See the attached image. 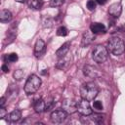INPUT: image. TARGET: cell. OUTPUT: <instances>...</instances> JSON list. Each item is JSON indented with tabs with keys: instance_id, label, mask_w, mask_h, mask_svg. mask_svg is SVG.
I'll use <instances>...</instances> for the list:
<instances>
[{
	"instance_id": "6da1fadb",
	"label": "cell",
	"mask_w": 125,
	"mask_h": 125,
	"mask_svg": "<svg viewBox=\"0 0 125 125\" xmlns=\"http://www.w3.org/2000/svg\"><path fill=\"white\" fill-rule=\"evenodd\" d=\"M99 94V87L94 82H86L80 88V96L87 101H93Z\"/></svg>"
},
{
	"instance_id": "7a4b0ae2",
	"label": "cell",
	"mask_w": 125,
	"mask_h": 125,
	"mask_svg": "<svg viewBox=\"0 0 125 125\" xmlns=\"http://www.w3.org/2000/svg\"><path fill=\"white\" fill-rule=\"evenodd\" d=\"M107 51L114 56L122 55L125 52V43L120 37H111L107 41Z\"/></svg>"
},
{
	"instance_id": "3957f363",
	"label": "cell",
	"mask_w": 125,
	"mask_h": 125,
	"mask_svg": "<svg viewBox=\"0 0 125 125\" xmlns=\"http://www.w3.org/2000/svg\"><path fill=\"white\" fill-rule=\"evenodd\" d=\"M41 83H42L41 78L38 77L36 74L29 75L26 82H25V85H24V92L27 95H31V94L36 93L38 91V89L40 88Z\"/></svg>"
},
{
	"instance_id": "277c9868",
	"label": "cell",
	"mask_w": 125,
	"mask_h": 125,
	"mask_svg": "<svg viewBox=\"0 0 125 125\" xmlns=\"http://www.w3.org/2000/svg\"><path fill=\"white\" fill-rule=\"evenodd\" d=\"M92 58L96 62H99V63L104 62L108 58L107 48L101 44L96 45L92 51Z\"/></svg>"
},
{
	"instance_id": "5b68a950",
	"label": "cell",
	"mask_w": 125,
	"mask_h": 125,
	"mask_svg": "<svg viewBox=\"0 0 125 125\" xmlns=\"http://www.w3.org/2000/svg\"><path fill=\"white\" fill-rule=\"evenodd\" d=\"M77 111L84 116L91 115L93 112V109L89 104V101H87L85 99H81L80 101H78L77 102Z\"/></svg>"
},
{
	"instance_id": "8992f818",
	"label": "cell",
	"mask_w": 125,
	"mask_h": 125,
	"mask_svg": "<svg viewBox=\"0 0 125 125\" xmlns=\"http://www.w3.org/2000/svg\"><path fill=\"white\" fill-rule=\"evenodd\" d=\"M62 108L67 112V114H72L77 111V102L71 99H64L62 102Z\"/></svg>"
},
{
	"instance_id": "52a82bcc",
	"label": "cell",
	"mask_w": 125,
	"mask_h": 125,
	"mask_svg": "<svg viewBox=\"0 0 125 125\" xmlns=\"http://www.w3.org/2000/svg\"><path fill=\"white\" fill-rule=\"evenodd\" d=\"M67 117V112H65L62 108V109H57L54 110L51 113V121L55 124H60L62 123Z\"/></svg>"
},
{
	"instance_id": "ba28073f",
	"label": "cell",
	"mask_w": 125,
	"mask_h": 125,
	"mask_svg": "<svg viewBox=\"0 0 125 125\" xmlns=\"http://www.w3.org/2000/svg\"><path fill=\"white\" fill-rule=\"evenodd\" d=\"M82 71H83V74H84L85 76L89 77V78H94V79H96V78H98L99 76H101L100 70H99L97 67H95V66H93V65H90V64L84 65Z\"/></svg>"
},
{
	"instance_id": "9c48e42d",
	"label": "cell",
	"mask_w": 125,
	"mask_h": 125,
	"mask_svg": "<svg viewBox=\"0 0 125 125\" xmlns=\"http://www.w3.org/2000/svg\"><path fill=\"white\" fill-rule=\"evenodd\" d=\"M121 13H122V5L120 2L112 3L108 8V14L115 19H118L121 16Z\"/></svg>"
},
{
	"instance_id": "30bf717a",
	"label": "cell",
	"mask_w": 125,
	"mask_h": 125,
	"mask_svg": "<svg viewBox=\"0 0 125 125\" xmlns=\"http://www.w3.org/2000/svg\"><path fill=\"white\" fill-rule=\"evenodd\" d=\"M45 48H46L45 42L42 39H37L36 43L34 45V55H35V57H37V58L41 57L45 52Z\"/></svg>"
},
{
	"instance_id": "8fae6325",
	"label": "cell",
	"mask_w": 125,
	"mask_h": 125,
	"mask_svg": "<svg viewBox=\"0 0 125 125\" xmlns=\"http://www.w3.org/2000/svg\"><path fill=\"white\" fill-rule=\"evenodd\" d=\"M95 40V35L94 33L91 31H86L83 36H82V41H81V47H86L88 45H90L93 41Z\"/></svg>"
},
{
	"instance_id": "7c38bea8",
	"label": "cell",
	"mask_w": 125,
	"mask_h": 125,
	"mask_svg": "<svg viewBox=\"0 0 125 125\" xmlns=\"http://www.w3.org/2000/svg\"><path fill=\"white\" fill-rule=\"evenodd\" d=\"M69 48H70V42L67 41V42L63 43V44L56 51V56H57L59 59L64 57V56H66L67 53H68V51H69Z\"/></svg>"
},
{
	"instance_id": "4fadbf2b",
	"label": "cell",
	"mask_w": 125,
	"mask_h": 125,
	"mask_svg": "<svg viewBox=\"0 0 125 125\" xmlns=\"http://www.w3.org/2000/svg\"><path fill=\"white\" fill-rule=\"evenodd\" d=\"M90 29L94 34H99V33L105 32V26L101 22H93L90 25Z\"/></svg>"
},
{
	"instance_id": "5bb4252c",
	"label": "cell",
	"mask_w": 125,
	"mask_h": 125,
	"mask_svg": "<svg viewBox=\"0 0 125 125\" xmlns=\"http://www.w3.org/2000/svg\"><path fill=\"white\" fill-rule=\"evenodd\" d=\"M33 108L36 112L41 113L43 111H46V104L45 101L42 99H38L33 103Z\"/></svg>"
},
{
	"instance_id": "9a60e30c",
	"label": "cell",
	"mask_w": 125,
	"mask_h": 125,
	"mask_svg": "<svg viewBox=\"0 0 125 125\" xmlns=\"http://www.w3.org/2000/svg\"><path fill=\"white\" fill-rule=\"evenodd\" d=\"M12 18H13V15H12V13H11L9 10L4 9V10H2V11L0 12V21H1L2 23L9 22V21L12 20Z\"/></svg>"
},
{
	"instance_id": "2e32d148",
	"label": "cell",
	"mask_w": 125,
	"mask_h": 125,
	"mask_svg": "<svg viewBox=\"0 0 125 125\" xmlns=\"http://www.w3.org/2000/svg\"><path fill=\"white\" fill-rule=\"evenodd\" d=\"M7 117L9 122H18L21 118V111L20 109H14Z\"/></svg>"
},
{
	"instance_id": "e0dca14e",
	"label": "cell",
	"mask_w": 125,
	"mask_h": 125,
	"mask_svg": "<svg viewBox=\"0 0 125 125\" xmlns=\"http://www.w3.org/2000/svg\"><path fill=\"white\" fill-rule=\"evenodd\" d=\"M27 1V5L30 9L33 10H40L43 7V0H26Z\"/></svg>"
},
{
	"instance_id": "ac0fdd59",
	"label": "cell",
	"mask_w": 125,
	"mask_h": 125,
	"mask_svg": "<svg viewBox=\"0 0 125 125\" xmlns=\"http://www.w3.org/2000/svg\"><path fill=\"white\" fill-rule=\"evenodd\" d=\"M69 62V60H67V59L65 58V56L62 57V58H60L58 63H57V67L60 68V69H65V68L69 65V63H70V62Z\"/></svg>"
},
{
	"instance_id": "d6986e66",
	"label": "cell",
	"mask_w": 125,
	"mask_h": 125,
	"mask_svg": "<svg viewBox=\"0 0 125 125\" xmlns=\"http://www.w3.org/2000/svg\"><path fill=\"white\" fill-rule=\"evenodd\" d=\"M89 118H90L94 123L101 124V123L103 122V120H104V115L95 113V114H91V117H89Z\"/></svg>"
},
{
	"instance_id": "ffe728a7",
	"label": "cell",
	"mask_w": 125,
	"mask_h": 125,
	"mask_svg": "<svg viewBox=\"0 0 125 125\" xmlns=\"http://www.w3.org/2000/svg\"><path fill=\"white\" fill-rule=\"evenodd\" d=\"M23 76H24V72H23L22 69H17V70H15L14 73H13V77H14V79L17 80V81L21 80V79L23 78Z\"/></svg>"
},
{
	"instance_id": "44dd1931",
	"label": "cell",
	"mask_w": 125,
	"mask_h": 125,
	"mask_svg": "<svg viewBox=\"0 0 125 125\" xmlns=\"http://www.w3.org/2000/svg\"><path fill=\"white\" fill-rule=\"evenodd\" d=\"M68 34V30H67V28L66 27H64V26H60V27H58V29H57V35H59V36H66Z\"/></svg>"
},
{
	"instance_id": "7402d4cb",
	"label": "cell",
	"mask_w": 125,
	"mask_h": 125,
	"mask_svg": "<svg viewBox=\"0 0 125 125\" xmlns=\"http://www.w3.org/2000/svg\"><path fill=\"white\" fill-rule=\"evenodd\" d=\"M18 55L16 53H11L9 55L6 56V61L7 62H16L18 61Z\"/></svg>"
},
{
	"instance_id": "603a6c76",
	"label": "cell",
	"mask_w": 125,
	"mask_h": 125,
	"mask_svg": "<svg viewBox=\"0 0 125 125\" xmlns=\"http://www.w3.org/2000/svg\"><path fill=\"white\" fill-rule=\"evenodd\" d=\"M64 2H65V0H50V6L57 8V7L63 5Z\"/></svg>"
},
{
	"instance_id": "cb8c5ba5",
	"label": "cell",
	"mask_w": 125,
	"mask_h": 125,
	"mask_svg": "<svg viewBox=\"0 0 125 125\" xmlns=\"http://www.w3.org/2000/svg\"><path fill=\"white\" fill-rule=\"evenodd\" d=\"M86 6H87V9L89 11H94L96 9V1H94V0H88Z\"/></svg>"
},
{
	"instance_id": "d4e9b609",
	"label": "cell",
	"mask_w": 125,
	"mask_h": 125,
	"mask_svg": "<svg viewBox=\"0 0 125 125\" xmlns=\"http://www.w3.org/2000/svg\"><path fill=\"white\" fill-rule=\"evenodd\" d=\"M45 104H46V111H48V110H50V109L54 106L55 102H54V100H53L52 98H50V99H48L47 101H45Z\"/></svg>"
},
{
	"instance_id": "484cf974",
	"label": "cell",
	"mask_w": 125,
	"mask_h": 125,
	"mask_svg": "<svg viewBox=\"0 0 125 125\" xmlns=\"http://www.w3.org/2000/svg\"><path fill=\"white\" fill-rule=\"evenodd\" d=\"M93 107H94L96 110H103V108H104L103 104H102V102H100V101H95V102L93 103Z\"/></svg>"
},
{
	"instance_id": "4316f807",
	"label": "cell",
	"mask_w": 125,
	"mask_h": 125,
	"mask_svg": "<svg viewBox=\"0 0 125 125\" xmlns=\"http://www.w3.org/2000/svg\"><path fill=\"white\" fill-rule=\"evenodd\" d=\"M7 114V111H6V108L4 106H0V119H3Z\"/></svg>"
},
{
	"instance_id": "83f0119b",
	"label": "cell",
	"mask_w": 125,
	"mask_h": 125,
	"mask_svg": "<svg viewBox=\"0 0 125 125\" xmlns=\"http://www.w3.org/2000/svg\"><path fill=\"white\" fill-rule=\"evenodd\" d=\"M2 71H3L4 73L9 72V67H8L7 64H3V65H2Z\"/></svg>"
},
{
	"instance_id": "f1b7e54d",
	"label": "cell",
	"mask_w": 125,
	"mask_h": 125,
	"mask_svg": "<svg viewBox=\"0 0 125 125\" xmlns=\"http://www.w3.org/2000/svg\"><path fill=\"white\" fill-rule=\"evenodd\" d=\"M5 103H6V98L5 97H1V99H0V106H4Z\"/></svg>"
},
{
	"instance_id": "f546056e",
	"label": "cell",
	"mask_w": 125,
	"mask_h": 125,
	"mask_svg": "<svg viewBox=\"0 0 125 125\" xmlns=\"http://www.w3.org/2000/svg\"><path fill=\"white\" fill-rule=\"evenodd\" d=\"M98 4H100V5H104L106 2H107V0H95Z\"/></svg>"
},
{
	"instance_id": "4dcf8cb0",
	"label": "cell",
	"mask_w": 125,
	"mask_h": 125,
	"mask_svg": "<svg viewBox=\"0 0 125 125\" xmlns=\"http://www.w3.org/2000/svg\"><path fill=\"white\" fill-rule=\"evenodd\" d=\"M17 2H19V3H23V2H25L26 0H16Z\"/></svg>"
}]
</instances>
